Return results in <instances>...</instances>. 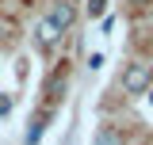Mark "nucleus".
<instances>
[{"label": "nucleus", "mask_w": 153, "mask_h": 145, "mask_svg": "<svg viewBox=\"0 0 153 145\" xmlns=\"http://www.w3.org/2000/svg\"><path fill=\"white\" fill-rule=\"evenodd\" d=\"M61 35H65V31H61V27H57L50 16L35 23V46L42 50V54H54L57 46H61Z\"/></svg>", "instance_id": "obj_2"}, {"label": "nucleus", "mask_w": 153, "mask_h": 145, "mask_svg": "<svg viewBox=\"0 0 153 145\" xmlns=\"http://www.w3.org/2000/svg\"><path fill=\"white\" fill-rule=\"evenodd\" d=\"M146 99H149V103H153V84H149V88H146Z\"/></svg>", "instance_id": "obj_9"}, {"label": "nucleus", "mask_w": 153, "mask_h": 145, "mask_svg": "<svg viewBox=\"0 0 153 145\" xmlns=\"http://www.w3.org/2000/svg\"><path fill=\"white\" fill-rule=\"evenodd\" d=\"M149 84H153V69L149 65H138V61H134V65L123 69V92H126V95H146Z\"/></svg>", "instance_id": "obj_1"}, {"label": "nucleus", "mask_w": 153, "mask_h": 145, "mask_svg": "<svg viewBox=\"0 0 153 145\" xmlns=\"http://www.w3.org/2000/svg\"><path fill=\"white\" fill-rule=\"evenodd\" d=\"M46 122H50V115H46V111H38V115H35V122L27 126V134H23V145H38V138H42Z\"/></svg>", "instance_id": "obj_4"}, {"label": "nucleus", "mask_w": 153, "mask_h": 145, "mask_svg": "<svg viewBox=\"0 0 153 145\" xmlns=\"http://www.w3.org/2000/svg\"><path fill=\"white\" fill-rule=\"evenodd\" d=\"M57 92H65V72H61V76H54V80H50V95H57Z\"/></svg>", "instance_id": "obj_7"}, {"label": "nucleus", "mask_w": 153, "mask_h": 145, "mask_svg": "<svg viewBox=\"0 0 153 145\" xmlns=\"http://www.w3.org/2000/svg\"><path fill=\"white\" fill-rule=\"evenodd\" d=\"M12 115V95H0V118Z\"/></svg>", "instance_id": "obj_8"}, {"label": "nucleus", "mask_w": 153, "mask_h": 145, "mask_svg": "<svg viewBox=\"0 0 153 145\" xmlns=\"http://www.w3.org/2000/svg\"><path fill=\"white\" fill-rule=\"evenodd\" d=\"M92 145H123V141H119V134H115L111 126H100L96 138H92Z\"/></svg>", "instance_id": "obj_5"}, {"label": "nucleus", "mask_w": 153, "mask_h": 145, "mask_svg": "<svg viewBox=\"0 0 153 145\" xmlns=\"http://www.w3.org/2000/svg\"><path fill=\"white\" fill-rule=\"evenodd\" d=\"M0 38H4V23H0Z\"/></svg>", "instance_id": "obj_10"}, {"label": "nucleus", "mask_w": 153, "mask_h": 145, "mask_svg": "<svg viewBox=\"0 0 153 145\" xmlns=\"http://www.w3.org/2000/svg\"><path fill=\"white\" fill-rule=\"evenodd\" d=\"M103 12H107V0H88V16L92 19H100Z\"/></svg>", "instance_id": "obj_6"}, {"label": "nucleus", "mask_w": 153, "mask_h": 145, "mask_svg": "<svg viewBox=\"0 0 153 145\" xmlns=\"http://www.w3.org/2000/svg\"><path fill=\"white\" fill-rule=\"evenodd\" d=\"M50 19H54L61 31H69V27L76 23V8H73V0H57L54 8H50Z\"/></svg>", "instance_id": "obj_3"}]
</instances>
